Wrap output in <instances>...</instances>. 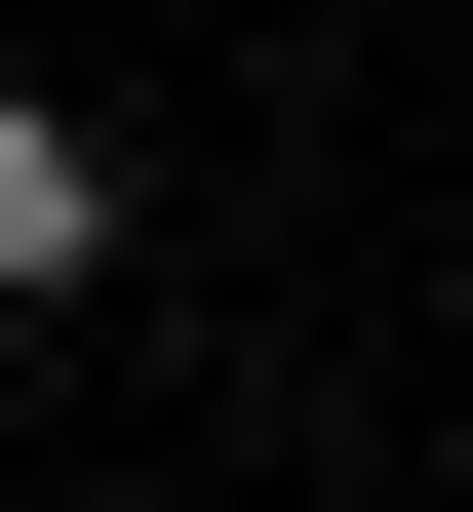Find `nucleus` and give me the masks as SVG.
<instances>
[{
    "mask_svg": "<svg viewBox=\"0 0 473 512\" xmlns=\"http://www.w3.org/2000/svg\"><path fill=\"white\" fill-rule=\"evenodd\" d=\"M40 276H119V158H79L40 79H0V316H40Z\"/></svg>",
    "mask_w": 473,
    "mask_h": 512,
    "instance_id": "f257e3e1",
    "label": "nucleus"
}]
</instances>
